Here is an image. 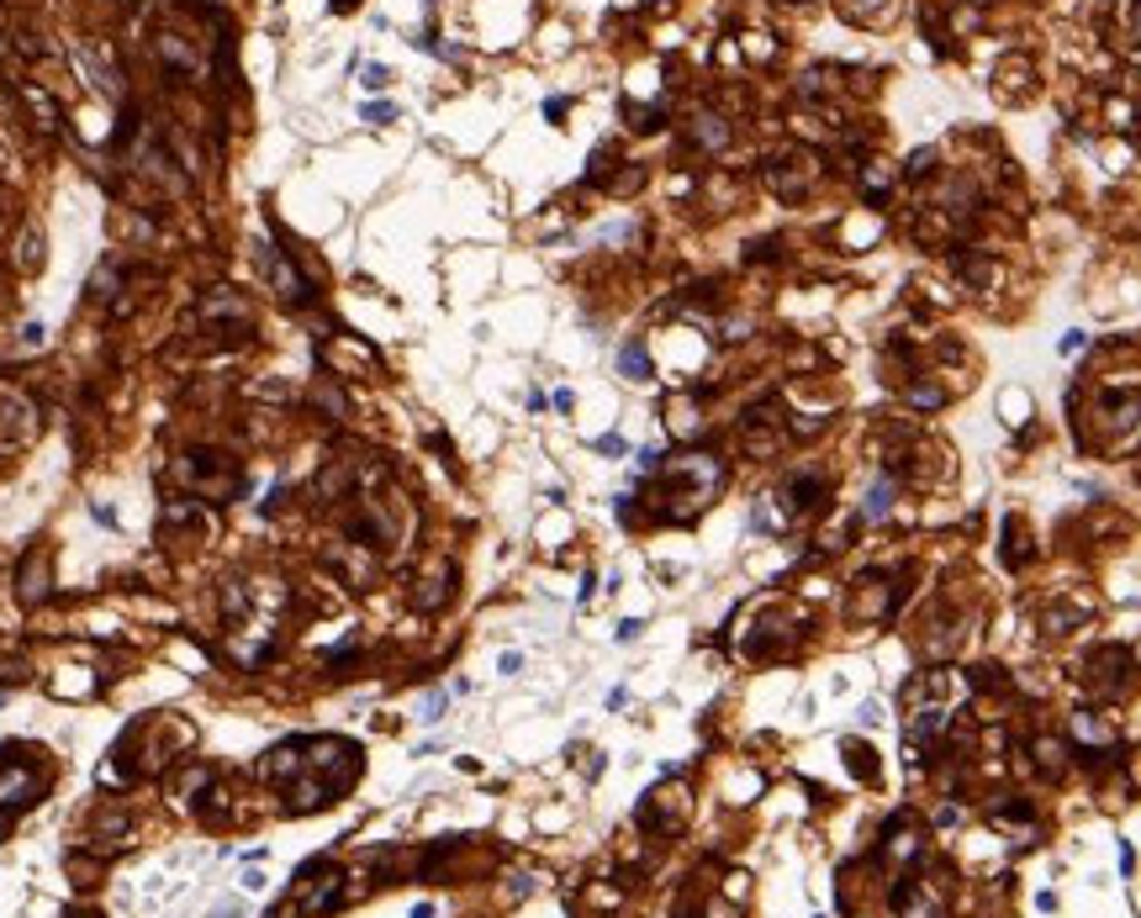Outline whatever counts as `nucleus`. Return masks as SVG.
<instances>
[{"label": "nucleus", "instance_id": "obj_1", "mask_svg": "<svg viewBox=\"0 0 1141 918\" xmlns=\"http://www.w3.org/2000/svg\"><path fill=\"white\" fill-rule=\"evenodd\" d=\"M265 776L280 787L286 813H318L360 776V744L349 740H297L265 755Z\"/></svg>", "mask_w": 1141, "mask_h": 918}, {"label": "nucleus", "instance_id": "obj_2", "mask_svg": "<svg viewBox=\"0 0 1141 918\" xmlns=\"http://www.w3.org/2000/svg\"><path fill=\"white\" fill-rule=\"evenodd\" d=\"M724 486V465L714 454H682L661 470V502L666 518H698L703 507L714 502V491Z\"/></svg>", "mask_w": 1141, "mask_h": 918}, {"label": "nucleus", "instance_id": "obj_3", "mask_svg": "<svg viewBox=\"0 0 1141 918\" xmlns=\"http://www.w3.org/2000/svg\"><path fill=\"white\" fill-rule=\"evenodd\" d=\"M175 480H181L185 491H196L201 502H233L243 491V465L239 460H228L222 449H196V454H181L175 460Z\"/></svg>", "mask_w": 1141, "mask_h": 918}, {"label": "nucleus", "instance_id": "obj_4", "mask_svg": "<svg viewBox=\"0 0 1141 918\" xmlns=\"http://www.w3.org/2000/svg\"><path fill=\"white\" fill-rule=\"evenodd\" d=\"M338 903H344V876H338V865L312 860V865L297 876V908L307 918H323V914H333Z\"/></svg>", "mask_w": 1141, "mask_h": 918}, {"label": "nucleus", "instance_id": "obj_5", "mask_svg": "<svg viewBox=\"0 0 1141 918\" xmlns=\"http://www.w3.org/2000/svg\"><path fill=\"white\" fill-rule=\"evenodd\" d=\"M254 254H260V265H265V275H270L275 297L286 301V306H312V297H318V291H312V280L301 275L297 259H291L286 248H270V243H260Z\"/></svg>", "mask_w": 1141, "mask_h": 918}, {"label": "nucleus", "instance_id": "obj_6", "mask_svg": "<svg viewBox=\"0 0 1141 918\" xmlns=\"http://www.w3.org/2000/svg\"><path fill=\"white\" fill-rule=\"evenodd\" d=\"M48 792V776L37 766H27V760H16L11 749H0V807L11 813V807H32V802Z\"/></svg>", "mask_w": 1141, "mask_h": 918}, {"label": "nucleus", "instance_id": "obj_7", "mask_svg": "<svg viewBox=\"0 0 1141 918\" xmlns=\"http://www.w3.org/2000/svg\"><path fill=\"white\" fill-rule=\"evenodd\" d=\"M48 596H54V549L37 544V549H27L22 565H16V602H22V607H43Z\"/></svg>", "mask_w": 1141, "mask_h": 918}, {"label": "nucleus", "instance_id": "obj_8", "mask_svg": "<svg viewBox=\"0 0 1141 918\" xmlns=\"http://www.w3.org/2000/svg\"><path fill=\"white\" fill-rule=\"evenodd\" d=\"M196 312H201V323H207L211 333H243V327H249V301H243L239 291H207ZM243 338H249V333H243Z\"/></svg>", "mask_w": 1141, "mask_h": 918}, {"label": "nucleus", "instance_id": "obj_9", "mask_svg": "<svg viewBox=\"0 0 1141 918\" xmlns=\"http://www.w3.org/2000/svg\"><path fill=\"white\" fill-rule=\"evenodd\" d=\"M1105 422H1110L1105 449H1131L1141 439V402L1137 396H1110L1105 402Z\"/></svg>", "mask_w": 1141, "mask_h": 918}, {"label": "nucleus", "instance_id": "obj_10", "mask_svg": "<svg viewBox=\"0 0 1141 918\" xmlns=\"http://www.w3.org/2000/svg\"><path fill=\"white\" fill-rule=\"evenodd\" d=\"M1068 740L1079 744V755H1105V749H1115V729L1099 718V712L1079 708L1073 718H1068Z\"/></svg>", "mask_w": 1141, "mask_h": 918}, {"label": "nucleus", "instance_id": "obj_11", "mask_svg": "<svg viewBox=\"0 0 1141 918\" xmlns=\"http://www.w3.org/2000/svg\"><path fill=\"white\" fill-rule=\"evenodd\" d=\"M1126 665H1131V660H1126V650H1094L1088 654V676H1083V682L1094 686V692H1105V697H1115V692H1120V686H1126Z\"/></svg>", "mask_w": 1141, "mask_h": 918}, {"label": "nucleus", "instance_id": "obj_12", "mask_svg": "<svg viewBox=\"0 0 1141 918\" xmlns=\"http://www.w3.org/2000/svg\"><path fill=\"white\" fill-rule=\"evenodd\" d=\"M69 54H74V63H80V69L91 74V85L101 90V95H112V101H122V69H112V63L101 59L95 48H85V43H74Z\"/></svg>", "mask_w": 1141, "mask_h": 918}, {"label": "nucleus", "instance_id": "obj_13", "mask_svg": "<svg viewBox=\"0 0 1141 918\" xmlns=\"http://www.w3.org/2000/svg\"><path fill=\"white\" fill-rule=\"evenodd\" d=\"M16 95H22V106H27L32 117H37V127H43V132H59L64 112H59V101H54L48 90L32 85V80H16Z\"/></svg>", "mask_w": 1141, "mask_h": 918}, {"label": "nucleus", "instance_id": "obj_14", "mask_svg": "<svg viewBox=\"0 0 1141 918\" xmlns=\"http://www.w3.org/2000/svg\"><path fill=\"white\" fill-rule=\"evenodd\" d=\"M894 903H899V918H946L941 897H935L931 887H920V882H903V887L894 892Z\"/></svg>", "mask_w": 1141, "mask_h": 918}, {"label": "nucleus", "instance_id": "obj_15", "mask_svg": "<svg viewBox=\"0 0 1141 918\" xmlns=\"http://www.w3.org/2000/svg\"><path fill=\"white\" fill-rule=\"evenodd\" d=\"M153 48H159V59L170 63L175 74H201V54H191V43H185L181 32H159Z\"/></svg>", "mask_w": 1141, "mask_h": 918}, {"label": "nucleus", "instance_id": "obj_16", "mask_svg": "<svg viewBox=\"0 0 1141 918\" xmlns=\"http://www.w3.org/2000/svg\"><path fill=\"white\" fill-rule=\"evenodd\" d=\"M450 581H454V570H450V565H439L434 576H423V581H418V592H413V602H418L423 613L445 607V602H450Z\"/></svg>", "mask_w": 1141, "mask_h": 918}, {"label": "nucleus", "instance_id": "obj_17", "mask_svg": "<svg viewBox=\"0 0 1141 918\" xmlns=\"http://www.w3.org/2000/svg\"><path fill=\"white\" fill-rule=\"evenodd\" d=\"M688 138L698 143V149H714L719 153L724 143H729V127H724V117H714V112H698L688 127Z\"/></svg>", "mask_w": 1141, "mask_h": 918}, {"label": "nucleus", "instance_id": "obj_18", "mask_svg": "<svg viewBox=\"0 0 1141 918\" xmlns=\"http://www.w3.org/2000/svg\"><path fill=\"white\" fill-rule=\"evenodd\" d=\"M1030 755H1036L1041 776H1062V770H1068V744L1057 740V734H1041V740L1030 744Z\"/></svg>", "mask_w": 1141, "mask_h": 918}, {"label": "nucleus", "instance_id": "obj_19", "mask_svg": "<svg viewBox=\"0 0 1141 918\" xmlns=\"http://www.w3.org/2000/svg\"><path fill=\"white\" fill-rule=\"evenodd\" d=\"M122 280H127V269H122L117 259H101V269L91 275V301H112Z\"/></svg>", "mask_w": 1141, "mask_h": 918}, {"label": "nucleus", "instance_id": "obj_20", "mask_svg": "<svg viewBox=\"0 0 1141 918\" xmlns=\"http://www.w3.org/2000/svg\"><path fill=\"white\" fill-rule=\"evenodd\" d=\"M43 228H22V237H16V265L22 269H43Z\"/></svg>", "mask_w": 1141, "mask_h": 918}, {"label": "nucleus", "instance_id": "obj_21", "mask_svg": "<svg viewBox=\"0 0 1141 918\" xmlns=\"http://www.w3.org/2000/svg\"><path fill=\"white\" fill-rule=\"evenodd\" d=\"M619 370H624V381H650V355L639 344H624L619 349Z\"/></svg>", "mask_w": 1141, "mask_h": 918}, {"label": "nucleus", "instance_id": "obj_22", "mask_svg": "<svg viewBox=\"0 0 1141 918\" xmlns=\"http://www.w3.org/2000/svg\"><path fill=\"white\" fill-rule=\"evenodd\" d=\"M312 407H323V412H333V417H344L349 412V402H344V391H338V385H318V391H312Z\"/></svg>", "mask_w": 1141, "mask_h": 918}, {"label": "nucleus", "instance_id": "obj_23", "mask_svg": "<svg viewBox=\"0 0 1141 918\" xmlns=\"http://www.w3.org/2000/svg\"><path fill=\"white\" fill-rule=\"evenodd\" d=\"M888 497H894V486H888V480H877V486L867 491V507H862V518H867V523L888 518Z\"/></svg>", "mask_w": 1141, "mask_h": 918}, {"label": "nucleus", "instance_id": "obj_24", "mask_svg": "<svg viewBox=\"0 0 1141 918\" xmlns=\"http://www.w3.org/2000/svg\"><path fill=\"white\" fill-rule=\"evenodd\" d=\"M999 407H1004V422H1015V428H1021L1025 417H1030V396H1025V391H1004V396H999Z\"/></svg>", "mask_w": 1141, "mask_h": 918}, {"label": "nucleus", "instance_id": "obj_25", "mask_svg": "<svg viewBox=\"0 0 1141 918\" xmlns=\"http://www.w3.org/2000/svg\"><path fill=\"white\" fill-rule=\"evenodd\" d=\"M888 179H894V164H867V170H862V190H867L872 201H877Z\"/></svg>", "mask_w": 1141, "mask_h": 918}, {"label": "nucleus", "instance_id": "obj_26", "mask_svg": "<svg viewBox=\"0 0 1141 918\" xmlns=\"http://www.w3.org/2000/svg\"><path fill=\"white\" fill-rule=\"evenodd\" d=\"M845 760H851V766L862 770V776H877V766H872V749H867V744H851V740H845Z\"/></svg>", "mask_w": 1141, "mask_h": 918}, {"label": "nucleus", "instance_id": "obj_27", "mask_svg": "<svg viewBox=\"0 0 1141 918\" xmlns=\"http://www.w3.org/2000/svg\"><path fill=\"white\" fill-rule=\"evenodd\" d=\"M961 275H967L972 286H989V280H993V265H989V259H961Z\"/></svg>", "mask_w": 1141, "mask_h": 918}, {"label": "nucleus", "instance_id": "obj_28", "mask_svg": "<svg viewBox=\"0 0 1141 918\" xmlns=\"http://www.w3.org/2000/svg\"><path fill=\"white\" fill-rule=\"evenodd\" d=\"M365 121L387 127V121H396V106H391V101H365Z\"/></svg>", "mask_w": 1141, "mask_h": 918}, {"label": "nucleus", "instance_id": "obj_29", "mask_svg": "<svg viewBox=\"0 0 1141 918\" xmlns=\"http://www.w3.org/2000/svg\"><path fill=\"white\" fill-rule=\"evenodd\" d=\"M387 85H391L387 63H365V90H387Z\"/></svg>", "mask_w": 1141, "mask_h": 918}, {"label": "nucleus", "instance_id": "obj_30", "mask_svg": "<svg viewBox=\"0 0 1141 918\" xmlns=\"http://www.w3.org/2000/svg\"><path fill=\"white\" fill-rule=\"evenodd\" d=\"M423 718H428V723H439V718H445V692H434V697L423 702Z\"/></svg>", "mask_w": 1141, "mask_h": 918}, {"label": "nucleus", "instance_id": "obj_31", "mask_svg": "<svg viewBox=\"0 0 1141 918\" xmlns=\"http://www.w3.org/2000/svg\"><path fill=\"white\" fill-rule=\"evenodd\" d=\"M566 106H570L566 95H555V101H544V117H550V121H561V117H566Z\"/></svg>", "mask_w": 1141, "mask_h": 918}, {"label": "nucleus", "instance_id": "obj_32", "mask_svg": "<svg viewBox=\"0 0 1141 918\" xmlns=\"http://www.w3.org/2000/svg\"><path fill=\"white\" fill-rule=\"evenodd\" d=\"M1083 344H1088V338H1083V333H1068V338H1062V344H1057V355H1079Z\"/></svg>", "mask_w": 1141, "mask_h": 918}, {"label": "nucleus", "instance_id": "obj_33", "mask_svg": "<svg viewBox=\"0 0 1141 918\" xmlns=\"http://www.w3.org/2000/svg\"><path fill=\"white\" fill-rule=\"evenodd\" d=\"M925 170H931V149H920L909 159V175H925Z\"/></svg>", "mask_w": 1141, "mask_h": 918}, {"label": "nucleus", "instance_id": "obj_34", "mask_svg": "<svg viewBox=\"0 0 1141 918\" xmlns=\"http://www.w3.org/2000/svg\"><path fill=\"white\" fill-rule=\"evenodd\" d=\"M639 628H645V623H619V644H630V639H639Z\"/></svg>", "mask_w": 1141, "mask_h": 918}, {"label": "nucleus", "instance_id": "obj_35", "mask_svg": "<svg viewBox=\"0 0 1141 918\" xmlns=\"http://www.w3.org/2000/svg\"><path fill=\"white\" fill-rule=\"evenodd\" d=\"M1131 43L1141 48V0H1131Z\"/></svg>", "mask_w": 1141, "mask_h": 918}, {"label": "nucleus", "instance_id": "obj_36", "mask_svg": "<svg viewBox=\"0 0 1141 918\" xmlns=\"http://www.w3.org/2000/svg\"><path fill=\"white\" fill-rule=\"evenodd\" d=\"M598 449H602V454H624V439H619V433H608V439H598Z\"/></svg>", "mask_w": 1141, "mask_h": 918}, {"label": "nucleus", "instance_id": "obj_37", "mask_svg": "<svg viewBox=\"0 0 1141 918\" xmlns=\"http://www.w3.org/2000/svg\"><path fill=\"white\" fill-rule=\"evenodd\" d=\"M862 723H867V729H872V723H883V708H877V702H867V708H862Z\"/></svg>", "mask_w": 1141, "mask_h": 918}, {"label": "nucleus", "instance_id": "obj_38", "mask_svg": "<svg viewBox=\"0 0 1141 918\" xmlns=\"http://www.w3.org/2000/svg\"><path fill=\"white\" fill-rule=\"evenodd\" d=\"M355 5H360V0H333V11H355Z\"/></svg>", "mask_w": 1141, "mask_h": 918}, {"label": "nucleus", "instance_id": "obj_39", "mask_svg": "<svg viewBox=\"0 0 1141 918\" xmlns=\"http://www.w3.org/2000/svg\"><path fill=\"white\" fill-rule=\"evenodd\" d=\"M0 834H5V818H0Z\"/></svg>", "mask_w": 1141, "mask_h": 918}]
</instances>
